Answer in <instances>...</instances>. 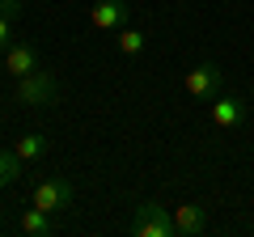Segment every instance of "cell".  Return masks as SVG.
I'll return each mask as SVG.
<instances>
[{"mask_svg": "<svg viewBox=\"0 0 254 237\" xmlns=\"http://www.w3.org/2000/svg\"><path fill=\"white\" fill-rule=\"evenodd\" d=\"M60 98V81H55V72H30V76H21L17 81V89H13V102L17 106H30V110H38V106H51V102Z\"/></svg>", "mask_w": 254, "mask_h": 237, "instance_id": "6da1fadb", "label": "cell"}, {"mask_svg": "<svg viewBox=\"0 0 254 237\" xmlns=\"http://www.w3.org/2000/svg\"><path fill=\"white\" fill-rule=\"evenodd\" d=\"M127 233H131V237H174V212L165 208V203L148 199V203H140V208H136Z\"/></svg>", "mask_w": 254, "mask_h": 237, "instance_id": "7a4b0ae2", "label": "cell"}, {"mask_svg": "<svg viewBox=\"0 0 254 237\" xmlns=\"http://www.w3.org/2000/svg\"><path fill=\"white\" fill-rule=\"evenodd\" d=\"M220 89H225V72H220L212 59H199V64H190L187 72H182V93H187V98L212 102Z\"/></svg>", "mask_w": 254, "mask_h": 237, "instance_id": "3957f363", "label": "cell"}, {"mask_svg": "<svg viewBox=\"0 0 254 237\" xmlns=\"http://www.w3.org/2000/svg\"><path fill=\"white\" fill-rule=\"evenodd\" d=\"M72 199H76L72 182H64V178H43L34 186V208H43V212H68Z\"/></svg>", "mask_w": 254, "mask_h": 237, "instance_id": "277c9868", "label": "cell"}, {"mask_svg": "<svg viewBox=\"0 0 254 237\" xmlns=\"http://www.w3.org/2000/svg\"><path fill=\"white\" fill-rule=\"evenodd\" d=\"M0 68H4L9 76H17V81H21V76L38 72L43 64H38V51H34L30 43H9L4 51H0Z\"/></svg>", "mask_w": 254, "mask_h": 237, "instance_id": "5b68a950", "label": "cell"}, {"mask_svg": "<svg viewBox=\"0 0 254 237\" xmlns=\"http://www.w3.org/2000/svg\"><path fill=\"white\" fill-rule=\"evenodd\" d=\"M127 17H131L127 0H93L89 4V26L93 30H119V26H127Z\"/></svg>", "mask_w": 254, "mask_h": 237, "instance_id": "8992f818", "label": "cell"}, {"mask_svg": "<svg viewBox=\"0 0 254 237\" xmlns=\"http://www.w3.org/2000/svg\"><path fill=\"white\" fill-rule=\"evenodd\" d=\"M174 212V237H203L208 233V216H203L199 203H178Z\"/></svg>", "mask_w": 254, "mask_h": 237, "instance_id": "52a82bcc", "label": "cell"}, {"mask_svg": "<svg viewBox=\"0 0 254 237\" xmlns=\"http://www.w3.org/2000/svg\"><path fill=\"white\" fill-rule=\"evenodd\" d=\"M242 98H233V93H216L212 98V127H220V131H229V127H237L242 123Z\"/></svg>", "mask_w": 254, "mask_h": 237, "instance_id": "ba28073f", "label": "cell"}, {"mask_svg": "<svg viewBox=\"0 0 254 237\" xmlns=\"http://www.w3.org/2000/svg\"><path fill=\"white\" fill-rule=\"evenodd\" d=\"M9 148H13V153L21 157V161H34V157H43L47 148H51V140H47L43 131H26V136H17V140H13Z\"/></svg>", "mask_w": 254, "mask_h": 237, "instance_id": "9c48e42d", "label": "cell"}, {"mask_svg": "<svg viewBox=\"0 0 254 237\" xmlns=\"http://www.w3.org/2000/svg\"><path fill=\"white\" fill-rule=\"evenodd\" d=\"M17 229H21L26 237H47L55 225H51V212H43V208H26V212H21V220H17Z\"/></svg>", "mask_w": 254, "mask_h": 237, "instance_id": "30bf717a", "label": "cell"}, {"mask_svg": "<svg viewBox=\"0 0 254 237\" xmlns=\"http://www.w3.org/2000/svg\"><path fill=\"white\" fill-rule=\"evenodd\" d=\"M21 165H26V161H21L13 148H9V153L0 148V191H4V186H13V182L21 178Z\"/></svg>", "mask_w": 254, "mask_h": 237, "instance_id": "8fae6325", "label": "cell"}, {"mask_svg": "<svg viewBox=\"0 0 254 237\" xmlns=\"http://www.w3.org/2000/svg\"><path fill=\"white\" fill-rule=\"evenodd\" d=\"M115 43H119V51H123V55H140V51H144V43H148V38H144V30L119 26V38H115Z\"/></svg>", "mask_w": 254, "mask_h": 237, "instance_id": "7c38bea8", "label": "cell"}, {"mask_svg": "<svg viewBox=\"0 0 254 237\" xmlns=\"http://www.w3.org/2000/svg\"><path fill=\"white\" fill-rule=\"evenodd\" d=\"M9 38H13V17H4V13H0V51L9 47Z\"/></svg>", "mask_w": 254, "mask_h": 237, "instance_id": "4fadbf2b", "label": "cell"}, {"mask_svg": "<svg viewBox=\"0 0 254 237\" xmlns=\"http://www.w3.org/2000/svg\"><path fill=\"white\" fill-rule=\"evenodd\" d=\"M0 13L17 21V17H21V0H0Z\"/></svg>", "mask_w": 254, "mask_h": 237, "instance_id": "5bb4252c", "label": "cell"}, {"mask_svg": "<svg viewBox=\"0 0 254 237\" xmlns=\"http://www.w3.org/2000/svg\"><path fill=\"white\" fill-rule=\"evenodd\" d=\"M0 72H4V68H0Z\"/></svg>", "mask_w": 254, "mask_h": 237, "instance_id": "9a60e30c", "label": "cell"}]
</instances>
